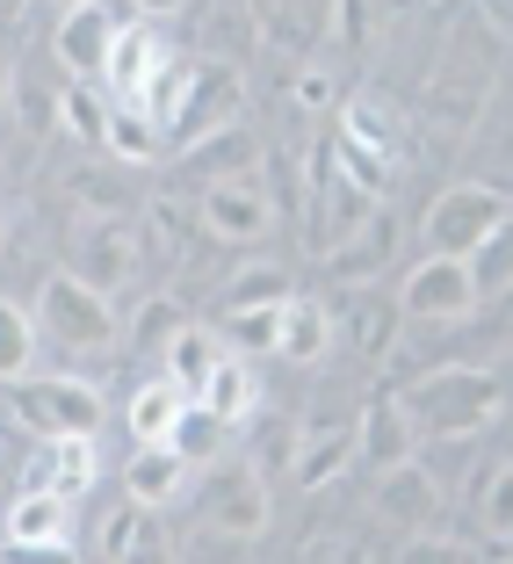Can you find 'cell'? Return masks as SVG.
<instances>
[{
    "label": "cell",
    "mask_w": 513,
    "mask_h": 564,
    "mask_svg": "<svg viewBox=\"0 0 513 564\" xmlns=\"http://www.w3.org/2000/svg\"><path fill=\"white\" fill-rule=\"evenodd\" d=\"M405 413H413V427L441 434V442H463V434L492 427L499 413H506V383H499V369H434V377H419L413 391H405Z\"/></svg>",
    "instance_id": "obj_1"
},
{
    "label": "cell",
    "mask_w": 513,
    "mask_h": 564,
    "mask_svg": "<svg viewBox=\"0 0 513 564\" xmlns=\"http://www.w3.org/2000/svg\"><path fill=\"white\" fill-rule=\"evenodd\" d=\"M36 340H51V348L66 355H109L123 348V318L117 304L101 297V290H87L73 268H58V275H44V290H36Z\"/></svg>",
    "instance_id": "obj_2"
},
{
    "label": "cell",
    "mask_w": 513,
    "mask_h": 564,
    "mask_svg": "<svg viewBox=\"0 0 513 564\" xmlns=\"http://www.w3.org/2000/svg\"><path fill=\"white\" fill-rule=\"evenodd\" d=\"M513 225V196L506 188H492V182H456V188H441L434 196V210H427V253H448V261H470L478 247H492L499 232Z\"/></svg>",
    "instance_id": "obj_3"
},
{
    "label": "cell",
    "mask_w": 513,
    "mask_h": 564,
    "mask_svg": "<svg viewBox=\"0 0 513 564\" xmlns=\"http://www.w3.org/2000/svg\"><path fill=\"white\" fill-rule=\"evenodd\" d=\"M15 420L51 442V434H95L101 427V391L87 377H22L15 383Z\"/></svg>",
    "instance_id": "obj_4"
},
{
    "label": "cell",
    "mask_w": 513,
    "mask_h": 564,
    "mask_svg": "<svg viewBox=\"0 0 513 564\" xmlns=\"http://www.w3.org/2000/svg\"><path fill=\"white\" fill-rule=\"evenodd\" d=\"M239 109H247V80H239L232 66H217V58H196V66H188V87H182V101H174V117H166L160 138L182 152L188 138L217 131V123H239Z\"/></svg>",
    "instance_id": "obj_5"
},
{
    "label": "cell",
    "mask_w": 513,
    "mask_h": 564,
    "mask_svg": "<svg viewBox=\"0 0 513 564\" xmlns=\"http://www.w3.org/2000/svg\"><path fill=\"white\" fill-rule=\"evenodd\" d=\"M391 304H397V318H419V326H456V318H470V304H478V282H470L463 261L427 253V261L405 268Z\"/></svg>",
    "instance_id": "obj_6"
},
{
    "label": "cell",
    "mask_w": 513,
    "mask_h": 564,
    "mask_svg": "<svg viewBox=\"0 0 513 564\" xmlns=\"http://www.w3.org/2000/svg\"><path fill=\"white\" fill-rule=\"evenodd\" d=\"M203 514L225 535H261L268 529V478L261 464H217L203 485Z\"/></svg>",
    "instance_id": "obj_7"
},
{
    "label": "cell",
    "mask_w": 513,
    "mask_h": 564,
    "mask_svg": "<svg viewBox=\"0 0 513 564\" xmlns=\"http://www.w3.org/2000/svg\"><path fill=\"white\" fill-rule=\"evenodd\" d=\"M203 232L225 239V247H253V239L275 232V203H268L261 188L247 182V174H232V182H210V188H203Z\"/></svg>",
    "instance_id": "obj_8"
},
{
    "label": "cell",
    "mask_w": 513,
    "mask_h": 564,
    "mask_svg": "<svg viewBox=\"0 0 513 564\" xmlns=\"http://www.w3.org/2000/svg\"><path fill=\"white\" fill-rule=\"evenodd\" d=\"M95 478H101V448H95V434H51V442H36L22 492H58V499H80Z\"/></svg>",
    "instance_id": "obj_9"
},
{
    "label": "cell",
    "mask_w": 513,
    "mask_h": 564,
    "mask_svg": "<svg viewBox=\"0 0 513 564\" xmlns=\"http://www.w3.org/2000/svg\"><path fill=\"white\" fill-rule=\"evenodd\" d=\"M354 456H362V464H376V470H397L405 456H419V427H413V413H405V399H397V391H376V399L362 405Z\"/></svg>",
    "instance_id": "obj_10"
},
{
    "label": "cell",
    "mask_w": 513,
    "mask_h": 564,
    "mask_svg": "<svg viewBox=\"0 0 513 564\" xmlns=\"http://www.w3.org/2000/svg\"><path fill=\"white\" fill-rule=\"evenodd\" d=\"M117 30H123V22L109 15V0H87V8L58 15L51 51H58V66H66L73 80H101V58H109V36H117Z\"/></svg>",
    "instance_id": "obj_11"
},
{
    "label": "cell",
    "mask_w": 513,
    "mask_h": 564,
    "mask_svg": "<svg viewBox=\"0 0 513 564\" xmlns=\"http://www.w3.org/2000/svg\"><path fill=\"white\" fill-rule=\"evenodd\" d=\"M196 405H203V413H210L225 434H232V427H247V420L261 413V383H253L247 355H232V348L217 355V362H210V377L196 383Z\"/></svg>",
    "instance_id": "obj_12"
},
{
    "label": "cell",
    "mask_w": 513,
    "mask_h": 564,
    "mask_svg": "<svg viewBox=\"0 0 513 564\" xmlns=\"http://www.w3.org/2000/svg\"><path fill=\"white\" fill-rule=\"evenodd\" d=\"M332 340H340V318H332V304H318V297H290L275 312V355L282 362H326L332 355Z\"/></svg>",
    "instance_id": "obj_13"
},
{
    "label": "cell",
    "mask_w": 513,
    "mask_h": 564,
    "mask_svg": "<svg viewBox=\"0 0 513 564\" xmlns=\"http://www.w3.org/2000/svg\"><path fill=\"white\" fill-rule=\"evenodd\" d=\"M188 456H174V448H138L131 464H123V499H131V507H145V514H160V507H174V499L188 492Z\"/></svg>",
    "instance_id": "obj_14"
},
{
    "label": "cell",
    "mask_w": 513,
    "mask_h": 564,
    "mask_svg": "<svg viewBox=\"0 0 513 564\" xmlns=\"http://www.w3.org/2000/svg\"><path fill=\"white\" fill-rule=\"evenodd\" d=\"M101 557H109V564H182V557H174L166 521L145 514V507H131V514H117V521H101Z\"/></svg>",
    "instance_id": "obj_15"
},
{
    "label": "cell",
    "mask_w": 513,
    "mask_h": 564,
    "mask_svg": "<svg viewBox=\"0 0 513 564\" xmlns=\"http://www.w3.org/2000/svg\"><path fill=\"white\" fill-rule=\"evenodd\" d=\"M73 275L109 297L117 282L138 275V239L123 232V225H95V232H80V261H73Z\"/></svg>",
    "instance_id": "obj_16"
},
{
    "label": "cell",
    "mask_w": 513,
    "mask_h": 564,
    "mask_svg": "<svg viewBox=\"0 0 513 564\" xmlns=\"http://www.w3.org/2000/svg\"><path fill=\"white\" fill-rule=\"evenodd\" d=\"M160 36H152V30H117V36H109V58H101V95H109V101H117V109H131V95H138V80H145V73H152V58H160Z\"/></svg>",
    "instance_id": "obj_17"
},
{
    "label": "cell",
    "mask_w": 513,
    "mask_h": 564,
    "mask_svg": "<svg viewBox=\"0 0 513 564\" xmlns=\"http://www.w3.org/2000/svg\"><path fill=\"white\" fill-rule=\"evenodd\" d=\"M188 413V391L174 377H145L131 391V405H123V420H131V442L138 448H160L166 434H174V420Z\"/></svg>",
    "instance_id": "obj_18"
},
{
    "label": "cell",
    "mask_w": 513,
    "mask_h": 564,
    "mask_svg": "<svg viewBox=\"0 0 513 564\" xmlns=\"http://www.w3.org/2000/svg\"><path fill=\"white\" fill-rule=\"evenodd\" d=\"M182 160L196 166V174H210V182H232V174H247V166L261 160V145H253V131H247V123H217V131L188 138V145H182Z\"/></svg>",
    "instance_id": "obj_19"
},
{
    "label": "cell",
    "mask_w": 513,
    "mask_h": 564,
    "mask_svg": "<svg viewBox=\"0 0 513 564\" xmlns=\"http://www.w3.org/2000/svg\"><path fill=\"white\" fill-rule=\"evenodd\" d=\"M0 535H8V543H66V535H73V499L22 492L15 507L0 514Z\"/></svg>",
    "instance_id": "obj_20"
},
{
    "label": "cell",
    "mask_w": 513,
    "mask_h": 564,
    "mask_svg": "<svg viewBox=\"0 0 513 564\" xmlns=\"http://www.w3.org/2000/svg\"><path fill=\"white\" fill-rule=\"evenodd\" d=\"M348 464H354V434L348 427H318V434H304V442H297L290 478H297V492H326Z\"/></svg>",
    "instance_id": "obj_21"
},
{
    "label": "cell",
    "mask_w": 513,
    "mask_h": 564,
    "mask_svg": "<svg viewBox=\"0 0 513 564\" xmlns=\"http://www.w3.org/2000/svg\"><path fill=\"white\" fill-rule=\"evenodd\" d=\"M101 152H109V160H123V166H152L166 152V138H160V123H152V117H138V109H117V101H109Z\"/></svg>",
    "instance_id": "obj_22"
},
{
    "label": "cell",
    "mask_w": 513,
    "mask_h": 564,
    "mask_svg": "<svg viewBox=\"0 0 513 564\" xmlns=\"http://www.w3.org/2000/svg\"><path fill=\"white\" fill-rule=\"evenodd\" d=\"M340 138H354V145L383 152L391 166H397V152H405V131H397V117H383V101H376V95L340 101Z\"/></svg>",
    "instance_id": "obj_23"
},
{
    "label": "cell",
    "mask_w": 513,
    "mask_h": 564,
    "mask_svg": "<svg viewBox=\"0 0 513 564\" xmlns=\"http://www.w3.org/2000/svg\"><path fill=\"white\" fill-rule=\"evenodd\" d=\"M36 318L22 312L15 297H0V383H22V377H36Z\"/></svg>",
    "instance_id": "obj_24"
},
{
    "label": "cell",
    "mask_w": 513,
    "mask_h": 564,
    "mask_svg": "<svg viewBox=\"0 0 513 564\" xmlns=\"http://www.w3.org/2000/svg\"><path fill=\"white\" fill-rule=\"evenodd\" d=\"M188 66H196V58H174V51H160V58H152V73L138 80V95H131L138 117H152V123L166 131V117H174V101H182V87H188Z\"/></svg>",
    "instance_id": "obj_25"
},
{
    "label": "cell",
    "mask_w": 513,
    "mask_h": 564,
    "mask_svg": "<svg viewBox=\"0 0 513 564\" xmlns=\"http://www.w3.org/2000/svg\"><path fill=\"white\" fill-rule=\"evenodd\" d=\"M160 355H166V369H160V377H174V383L188 391V399H196V383L210 377V362L225 355V340H217V333H203V326H182V333H174V340H166Z\"/></svg>",
    "instance_id": "obj_26"
},
{
    "label": "cell",
    "mask_w": 513,
    "mask_h": 564,
    "mask_svg": "<svg viewBox=\"0 0 513 564\" xmlns=\"http://www.w3.org/2000/svg\"><path fill=\"white\" fill-rule=\"evenodd\" d=\"M441 507V485L419 470V456H405L397 470H383V514H405V521H427Z\"/></svg>",
    "instance_id": "obj_27"
},
{
    "label": "cell",
    "mask_w": 513,
    "mask_h": 564,
    "mask_svg": "<svg viewBox=\"0 0 513 564\" xmlns=\"http://www.w3.org/2000/svg\"><path fill=\"white\" fill-rule=\"evenodd\" d=\"M297 290H290V275L282 268H268V261H253V268H239L232 275V290H225V312H275V304H290Z\"/></svg>",
    "instance_id": "obj_28"
},
{
    "label": "cell",
    "mask_w": 513,
    "mask_h": 564,
    "mask_svg": "<svg viewBox=\"0 0 513 564\" xmlns=\"http://www.w3.org/2000/svg\"><path fill=\"white\" fill-rule=\"evenodd\" d=\"M182 326H188L182 297H145L131 318H123V348H152V355H160V348H166V340H174Z\"/></svg>",
    "instance_id": "obj_29"
},
{
    "label": "cell",
    "mask_w": 513,
    "mask_h": 564,
    "mask_svg": "<svg viewBox=\"0 0 513 564\" xmlns=\"http://www.w3.org/2000/svg\"><path fill=\"white\" fill-rule=\"evenodd\" d=\"M58 123H66L80 145H101V131H109V95H101L95 80H73L66 95H58Z\"/></svg>",
    "instance_id": "obj_30"
},
{
    "label": "cell",
    "mask_w": 513,
    "mask_h": 564,
    "mask_svg": "<svg viewBox=\"0 0 513 564\" xmlns=\"http://www.w3.org/2000/svg\"><path fill=\"white\" fill-rule=\"evenodd\" d=\"M326 160H340V182H354L362 196H376V203H383V188H391V160H383V152L354 145V138H332Z\"/></svg>",
    "instance_id": "obj_31"
},
{
    "label": "cell",
    "mask_w": 513,
    "mask_h": 564,
    "mask_svg": "<svg viewBox=\"0 0 513 564\" xmlns=\"http://www.w3.org/2000/svg\"><path fill=\"white\" fill-rule=\"evenodd\" d=\"M478 521H484L492 543H506V535H513V470L506 464H484V478H478Z\"/></svg>",
    "instance_id": "obj_32"
},
{
    "label": "cell",
    "mask_w": 513,
    "mask_h": 564,
    "mask_svg": "<svg viewBox=\"0 0 513 564\" xmlns=\"http://www.w3.org/2000/svg\"><path fill=\"white\" fill-rule=\"evenodd\" d=\"M348 333H354V348L369 355V362H383L397 340V304H348Z\"/></svg>",
    "instance_id": "obj_33"
},
{
    "label": "cell",
    "mask_w": 513,
    "mask_h": 564,
    "mask_svg": "<svg viewBox=\"0 0 513 564\" xmlns=\"http://www.w3.org/2000/svg\"><path fill=\"white\" fill-rule=\"evenodd\" d=\"M275 312H225V348L232 355H275Z\"/></svg>",
    "instance_id": "obj_34"
},
{
    "label": "cell",
    "mask_w": 513,
    "mask_h": 564,
    "mask_svg": "<svg viewBox=\"0 0 513 564\" xmlns=\"http://www.w3.org/2000/svg\"><path fill=\"white\" fill-rule=\"evenodd\" d=\"M217 442H225V427H217V420L203 413L196 399H188V413L174 420V434H166V448H174V456H188V464H196V456H210Z\"/></svg>",
    "instance_id": "obj_35"
},
{
    "label": "cell",
    "mask_w": 513,
    "mask_h": 564,
    "mask_svg": "<svg viewBox=\"0 0 513 564\" xmlns=\"http://www.w3.org/2000/svg\"><path fill=\"white\" fill-rule=\"evenodd\" d=\"M362 247H354V253H340V261H332V268H340V275H369V268H383V239H391V217H369V225H362Z\"/></svg>",
    "instance_id": "obj_36"
},
{
    "label": "cell",
    "mask_w": 513,
    "mask_h": 564,
    "mask_svg": "<svg viewBox=\"0 0 513 564\" xmlns=\"http://www.w3.org/2000/svg\"><path fill=\"white\" fill-rule=\"evenodd\" d=\"M15 101H22V131H36V138H44L51 123H58V95H44L36 80H15Z\"/></svg>",
    "instance_id": "obj_37"
},
{
    "label": "cell",
    "mask_w": 513,
    "mask_h": 564,
    "mask_svg": "<svg viewBox=\"0 0 513 564\" xmlns=\"http://www.w3.org/2000/svg\"><path fill=\"white\" fill-rule=\"evenodd\" d=\"M397 564H478L463 543H441V535H419V543L397 550Z\"/></svg>",
    "instance_id": "obj_38"
},
{
    "label": "cell",
    "mask_w": 513,
    "mask_h": 564,
    "mask_svg": "<svg viewBox=\"0 0 513 564\" xmlns=\"http://www.w3.org/2000/svg\"><path fill=\"white\" fill-rule=\"evenodd\" d=\"M0 564H80V557H73V543H8Z\"/></svg>",
    "instance_id": "obj_39"
},
{
    "label": "cell",
    "mask_w": 513,
    "mask_h": 564,
    "mask_svg": "<svg viewBox=\"0 0 513 564\" xmlns=\"http://www.w3.org/2000/svg\"><path fill=\"white\" fill-rule=\"evenodd\" d=\"M326 101H332V80L318 66H304L297 73V109H326Z\"/></svg>",
    "instance_id": "obj_40"
},
{
    "label": "cell",
    "mask_w": 513,
    "mask_h": 564,
    "mask_svg": "<svg viewBox=\"0 0 513 564\" xmlns=\"http://www.w3.org/2000/svg\"><path fill=\"white\" fill-rule=\"evenodd\" d=\"M332 30H340V44H362V0H340V8H332Z\"/></svg>",
    "instance_id": "obj_41"
},
{
    "label": "cell",
    "mask_w": 513,
    "mask_h": 564,
    "mask_svg": "<svg viewBox=\"0 0 513 564\" xmlns=\"http://www.w3.org/2000/svg\"><path fill=\"white\" fill-rule=\"evenodd\" d=\"M478 8H484V22H492V30L506 36V0H478Z\"/></svg>",
    "instance_id": "obj_42"
},
{
    "label": "cell",
    "mask_w": 513,
    "mask_h": 564,
    "mask_svg": "<svg viewBox=\"0 0 513 564\" xmlns=\"http://www.w3.org/2000/svg\"><path fill=\"white\" fill-rule=\"evenodd\" d=\"M138 15H174V8H182V0H131Z\"/></svg>",
    "instance_id": "obj_43"
},
{
    "label": "cell",
    "mask_w": 513,
    "mask_h": 564,
    "mask_svg": "<svg viewBox=\"0 0 513 564\" xmlns=\"http://www.w3.org/2000/svg\"><path fill=\"white\" fill-rule=\"evenodd\" d=\"M44 8H58V15H73V8H87V0H44Z\"/></svg>",
    "instance_id": "obj_44"
},
{
    "label": "cell",
    "mask_w": 513,
    "mask_h": 564,
    "mask_svg": "<svg viewBox=\"0 0 513 564\" xmlns=\"http://www.w3.org/2000/svg\"><path fill=\"white\" fill-rule=\"evenodd\" d=\"M340 564H369V550H348V557H340Z\"/></svg>",
    "instance_id": "obj_45"
}]
</instances>
